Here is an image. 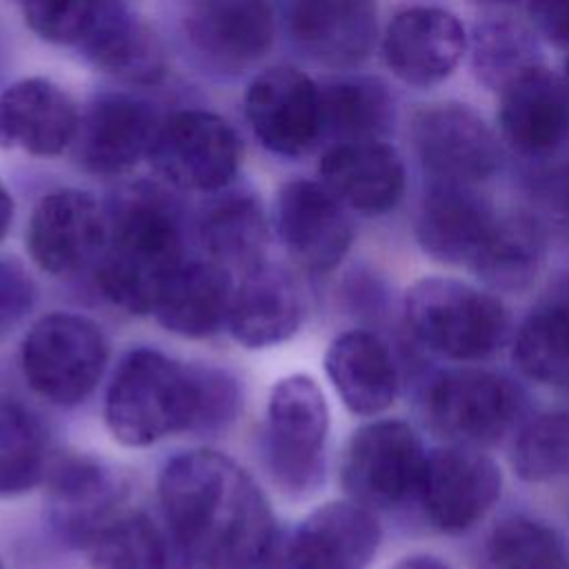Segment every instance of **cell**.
I'll return each instance as SVG.
<instances>
[{"label":"cell","mask_w":569,"mask_h":569,"mask_svg":"<svg viewBox=\"0 0 569 569\" xmlns=\"http://www.w3.org/2000/svg\"><path fill=\"white\" fill-rule=\"evenodd\" d=\"M158 491L176 540L204 569H256L267 558L276 529L269 500L229 456L180 453Z\"/></svg>","instance_id":"1"},{"label":"cell","mask_w":569,"mask_h":569,"mask_svg":"<svg viewBox=\"0 0 569 569\" xmlns=\"http://www.w3.org/2000/svg\"><path fill=\"white\" fill-rule=\"evenodd\" d=\"M107 220L98 284L111 305L129 313H149L184 262L173 207L158 189L138 184L118 200Z\"/></svg>","instance_id":"2"},{"label":"cell","mask_w":569,"mask_h":569,"mask_svg":"<svg viewBox=\"0 0 569 569\" xmlns=\"http://www.w3.org/2000/svg\"><path fill=\"white\" fill-rule=\"evenodd\" d=\"M402 322L416 345L460 365L491 358L511 331L509 311L493 291L451 276H425L409 284Z\"/></svg>","instance_id":"3"},{"label":"cell","mask_w":569,"mask_h":569,"mask_svg":"<svg viewBox=\"0 0 569 569\" xmlns=\"http://www.w3.org/2000/svg\"><path fill=\"white\" fill-rule=\"evenodd\" d=\"M104 420L127 447L200 427V367H187L156 349L129 351L107 391Z\"/></svg>","instance_id":"4"},{"label":"cell","mask_w":569,"mask_h":569,"mask_svg":"<svg viewBox=\"0 0 569 569\" xmlns=\"http://www.w3.org/2000/svg\"><path fill=\"white\" fill-rule=\"evenodd\" d=\"M522 405V391L511 378L471 365L433 373L420 396V413L433 436L480 449L516 427Z\"/></svg>","instance_id":"5"},{"label":"cell","mask_w":569,"mask_h":569,"mask_svg":"<svg viewBox=\"0 0 569 569\" xmlns=\"http://www.w3.org/2000/svg\"><path fill=\"white\" fill-rule=\"evenodd\" d=\"M329 407L320 385L293 373L278 380L267 402L264 460L282 491L305 496L325 476Z\"/></svg>","instance_id":"6"},{"label":"cell","mask_w":569,"mask_h":569,"mask_svg":"<svg viewBox=\"0 0 569 569\" xmlns=\"http://www.w3.org/2000/svg\"><path fill=\"white\" fill-rule=\"evenodd\" d=\"M427 449L418 431L398 418H373L358 427L342 456L347 496L371 511H391L418 500Z\"/></svg>","instance_id":"7"},{"label":"cell","mask_w":569,"mask_h":569,"mask_svg":"<svg viewBox=\"0 0 569 569\" xmlns=\"http://www.w3.org/2000/svg\"><path fill=\"white\" fill-rule=\"evenodd\" d=\"M20 356L31 389L53 405L71 407L96 389L109 345L93 320L56 311L29 329Z\"/></svg>","instance_id":"8"},{"label":"cell","mask_w":569,"mask_h":569,"mask_svg":"<svg viewBox=\"0 0 569 569\" xmlns=\"http://www.w3.org/2000/svg\"><path fill=\"white\" fill-rule=\"evenodd\" d=\"M411 147L431 180L480 184L502 162L493 129L469 104L442 100L422 104L409 127Z\"/></svg>","instance_id":"9"},{"label":"cell","mask_w":569,"mask_h":569,"mask_svg":"<svg viewBox=\"0 0 569 569\" xmlns=\"http://www.w3.org/2000/svg\"><path fill=\"white\" fill-rule=\"evenodd\" d=\"M502 493L500 465L480 447L445 442L427 451L418 502L433 529L447 536L471 531Z\"/></svg>","instance_id":"10"},{"label":"cell","mask_w":569,"mask_h":569,"mask_svg":"<svg viewBox=\"0 0 569 569\" xmlns=\"http://www.w3.org/2000/svg\"><path fill=\"white\" fill-rule=\"evenodd\" d=\"M147 160L173 187L220 191L238 173L242 144L224 118L187 109L160 122Z\"/></svg>","instance_id":"11"},{"label":"cell","mask_w":569,"mask_h":569,"mask_svg":"<svg viewBox=\"0 0 569 569\" xmlns=\"http://www.w3.org/2000/svg\"><path fill=\"white\" fill-rule=\"evenodd\" d=\"M244 116L271 153L298 158L322 142L320 84L296 67L278 64L256 76L244 93Z\"/></svg>","instance_id":"12"},{"label":"cell","mask_w":569,"mask_h":569,"mask_svg":"<svg viewBox=\"0 0 569 569\" xmlns=\"http://www.w3.org/2000/svg\"><path fill=\"white\" fill-rule=\"evenodd\" d=\"M467 31L442 7H407L385 27L380 49L385 67L400 82L429 89L445 82L467 53Z\"/></svg>","instance_id":"13"},{"label":"cell","mask_w":569,"mask_h":569,"mask_svg":"<svg viewBox=\"0 0 569 569\" xmlns=\"http://www.w3.org/2000/svg\"><path fill=\"white\" fill-rule=\"evenodd\" d=\"M109 220L93 196L56 189L40 198L27 227L31 260L51 276H71L96 262L104 249Z\"/></svg>","instance_id":"14"},{"label":"cell","mask_w":569,"mask_h":569,"mask_svg":"<svg viewBox=\"0 0 569 569\" xmlns=\"http://www.w3.org/2000/svg\"><path fill=\"white\" fill-rule=\"evenodd\" d=\"M276 231L287 253L309 271H331L353 242L347 207L322 184L296 178L276 198Z\"/></svg>","instance_id":"15"},{"label":"cell","mask_w":569,"mask_h":569,"mask_svg":"<svg viewBox=\"0 0 569 569\" xmlns=\"http://www.w3.org/2000/svg\"><path fill=\"white\" fill-rule=\"evenodd\" d=\"M498 129L511 151L529 160L556 156L569 142V89L545 64L498 91Z\"/></svg>","instance_id":"16"},{"label":"cell","mask_w":569,"mask_h":569,"mask_svg":"<svg viewBox=\"0 0 569 569\" xmlns=\"http://www.w3.org/2000/svg\"><path fill=\"white\" fill-rule=\"evenodd\" d=\"M287 29L296 47L313 62L353 69L378 44V0H289Z\"/></svg>","instance_id":"17"},{"label":"cell","mask_w":569,"mask_h":569,"mask_svg":"<svg viewBox=\"0 0 569 569\" xmlns=\"http://www.w3.org/2000/svg\"><path fill=\"white\" fill-rule=\"evenodd\" d=\"M500 213L473 184L431 180L418 213L416 242L425 256L449 267H471Z\"/></svg>","instance_id":"18"},{"label":"cell","mask_w":569,"mask_h":569,"mask_svg":"<svg viewBox=\"0 0 569 569\" xmlns=\"http://www.w3.org/2000/svg\"><path fill=\"white\" fill-rule=\"evenodd\" d=\"M160 120L149 102L129 93H104L80 116L73 149L78 162L96 176L131 171L149 158Z\"/></svg>","instance_id":"19"},{"label":"cell","mask_w":569,"mask_h":569,"mask_svg":"<svg viewBox=\"0 0 569 569\" xmlns=\"http://www.w3.org/2000/svg\"><path fill=\"white\" fill-rule=\"evenodd\" d=\"M184 33L207 64L240 71L269 53L276 18L267 0H193L184 13Z\"/></svg>","instance_id":"20"},{"label":"cell","mask_w":569,"mask_h":569,"mask_svg":"<svg viewBox=\"0 0 569 569\" xmlns=\"http://www.w3.org/2000/svg\"><path fill=\"white\" fill-rule=\"evenodd\" d=\"M382 529L371 509L347 498L311 511L287 547L289 569H367Z\"/></svg>","instance_id":"21"},{"label":"cell","mask_w":569,"mask_h":569,"mask_svg":"<svg viewBox=\"0 0 569 569\" xmlns=\"http://www.w3.org/2000/svg\"><path fill=\"white\" fill-rule=\"evenodd\" d=\"M320 182L351 211L385 216L407 187L402 156L387 140L331 144L320 158Z\"/></svg>","instance_id":"22"},{"label":"cell","mask_w":569,"mask_h":569,"mask_svg":"<svg viewBox=\"0 0 569 569\" xmlns=\"http://www.w3.org/2000/svg\"><path fill=\"white\" fill-rule=\"evenodd\" d=\"M80 113L47 78H22L0 93V149L56 156L73 144Z\"/></svg>","instance_id":"23"},{"label":"cell","mask_w":569,"mask_h":569,"mask_svg":"<svg viewBox=\"0 0 569 569\" xmlns=\"http://www.w3.org/2000/svg\"><path fill=\"white\" fill-rule=\"evenodd\" d=\"M49 471V516L56 531L69 545L89 547L116 518L122 498L118 476L87 456H67Z\"/></svg>","instance_id":"24"},{"label":"cell","mask_w":569,"mask_h":569,"mask_svg":"<svg viewBox=\"0 0 569 569\" xmlns=\"http://www.w3.org/2000/svg\"><path fill=\"white\" fill-rule=\"evenodd\" d=\"M325 371L342 405L362 418L385 413L398 398L400 367L389 345L367 329H349L331 340Z\"/></svg>","instance_id":"25"},{"label":"cell","mask_w":569,"mask_h":569,"mask_svg":"<svg viewBox=\"0 0 569 569\" xmlns=\"http://www.w3.org/2000/svg\"><path fill=\"white\" fill-rule=\"evenodd\" d=\"M302 311V293L291 273L278 264L258 262L233 289L227 327L240 345L262 349L291 338Z\"/></svg>","instance_id":"26"},{"label":"cell","mask_w":569,"mask_h":569,"mask_svg":"<svg viewBox=\"0 0 569 569\" xmlns=\"http://www.w3.org/2000/svg\"><path fill=\"white\" fill-rule=\"evenodd\" d=\"M511 360L527 380L569 389V271L553 278L520 320Z\"/></svg>","instance_id":"27"},{"label":"cell","mask_w":569,"mask_h":569,"mask_svg":"<svg viewBox=\"0 0 569 569\" xmlns=\"http://www.w3.org/2000/svg\"><path fill=\"white\" fill-rule=\"evenodd\" d=\"M231 298L233 282L224 264L182 262L162 289L153 313L171 333L204 338L227 322Z\"/></svg>","instance_id":"28"},{"label":"cell","mask_w":569,"mask_h":569,"mask_svg":"<svg viewBox=\"0 0 569 569\" xmlns=\"http://www.w3.org/2000/svg\"><path fill=\"white\" fill-rule=\"evenodd\" d=\"M80 47L96 69L127 82L151 84L164 73V51L158 36L118 0L104 2Z\"/></svg>","instance_id":"29"},{"label":"cell","mask_w":569,"mask_h":569,"mask_svg":"<svg viewBox=\"0 0 569 569\" xmlns=\"http://www.w3.org/2000/svg\"><path fill=\"white\" fill-rule=\"evenodd\" d=\"M322 142L387 140L396 127V98L373 76H347L320 87Z\"/></svg>","instance_id":"30"},{"label":"cell","mask_w":569,"mask_h":569,"mask_svg":"<svg viewBox=\"0 0 569 569\" xmlns=\"http://www.w3.org/2000/svg\"><path fill=\"white\" fill-rule=\"evenodd\" d=\"M545 253V231L531 216L500 213L469 269L493 293H522L536 282Z\"/></svg>","instance_id":"31"},{"label":"cell","mask_w":569,"mask_h":569,"mask_svg":"<svg viewBox=\"0 0 569 569\" xmlns=\"http://www.w3.org/2000/svg\"><path fill=\"white\" fill-rule=\"evenodd\" d=\"M467 53L476 80L496 93L525 71L542 64L533 27L505 11H493L473 24L467 38Z\"/></svg>","instance_id":"32"},{"label":"cell","mask_w":569,"mask_h":569,"mask_svg":"<svg viewBox=\"0 0 569 569\" xmlns=\"http://www.w3.org/2000/svg\"><path fill=\"white\" fill-rule=\"evenodd\" d=\"M200 240L209 256L224 267L262 262L267 247V220L251 193H224L216 198L200 218Z\"/></svg>","instance_id":"33"},{"label":"cell","mask_w":569,"mask_h":569,"mask_svg":"<svg viewBox=\"0 0 569 569\" xmlns=\"http://www.w3.org/2000/svg\"><path fill=\"white\" fill-rule=\"evenodd\" d=\"M485 565L487 569H569V545L549 522L513 513L489 531Z\"/></svg>","instance_id":"34"},{"label":"cell","mask_w":569,"mask_h":569,"mask_svg":"<svg viewBox=\"0 0 569 569\" xmlns=\"http://www.w3.org/2000/svg\"><path fill=\"white\" fill-rule=\"evenodd\" d=\"M47 471V431L38 416L0 398V498L33 489Z\"/></svg>","instance_id":"35"},{"label":"cell","mask_w":569,"mask_h":569,"mask_svg":"<svg viewBox=\"0 0 569 569\" xmlns=\"http://www.w3.org/2000/svg\"><path fill=\"white\" fill-rule=\"evenodd\" d=\"M509 465L529 485L569 476V409H549L525 420L511 442Z\"/></svg>","instance_id":"36"},{"label":"cell","mask_w":569,"mask_h":569,"mask_svg":"<svg viewBox=\"0 0 569 569\" xmlns=\"http://www.w3.org/2000/svg\"><path fill=\"white\" fill-rule=\"evenodd\" d=\"M89 549L93 569H169L167 540L144 513L116 516Z\"/></svg>","instance_id":"37"},{"label":"cell","mask_w":569,"mask_h":569,"mask_svg":"<svg viewBox=\"0 0 569 569\" xmlns=\"http://www.w3.org/2000/svg\"><path fill=\"white\" fill-rule=\"evenodd\" d=\"M107 0H22L27 27L53 44H80Z\"/></svg>","instance_id":"38"},{"label":"cell","mask_w":569,"mask_h":569,"mask_svg":"<svg viewBox=\"0 0 569 569\" xmlns=\"http://www.w3.org/2000/svg\"><path fill=\"white\" fill-rule=\"evenodd\" d=\"M36 284L13 260H0V338H4L31 309Z\"/></svg>","instance_id":"39"},{"label":"cell","mask_w":569,"mask_h":569,"mask_svg":"<svg viewBox=\"0 0 569 569\" xmlns=\"http://www.w3.org/2000/svg\"><path fill=\"white\" fill-rule=\"evenodd\" d=\"M525 7L533 31L569 53V0H527Z\"/></svg>","instance_id":"40"},{"label":"cell","mask_w":569,"mask_h":569,"mask_svg":"<svg viewBox=\"0 0 569 569\" xmlns=\"http://www.w3.org/2000/svg\"><path fill=\"white\" fill-rule=\"evenodd\" d=\"M389 569H451V567L433 553H409Z\"/></svg>","instance_id":"41"},{"label":"cell","mask_w":569,"mask_h":569,"mask_svg":"<svg viewBox=\"0 0 569 569\" xmlns=\"http://www.w3.org/2000/svg\"><path fill=\"white\" fill-rule=\"evenodd\" d=\"M13 220V198L7 187L0 182V240L7 236Z\"/></svg>","instance_id":"42"},{"label":"cell","mask_w":569,"mask_h":569,"mask_svg":"<svg viewBox=\"0 0 569 569\" xmlns=\"http://www.w3.org/2000/svg\"><path fill=\"white\" fill-rule=\"evenodd\" d=\"M485 9H491V11H505V9H511L516 4H527V0H471Z\"/></svg>","instance_id":"43"},{"label":"cell","mask_w":569,"mask_h":569,"mask_svg":"<svg viewBox=\"0 0 569 569\" xmlns=\"http://www.w3.org/2000/svg\"><path fill=\"white\" fill-rule=\"evenodd\" d=\"M562 80H565V84H567V89H569V56H567V62H565V73H562Z\"/></svg>","instance_id":"44"},{"label":"cell","mask_w":569,"mask_h":569,"mask_svg":"<svg viewBox=\"0 0 569 569\" xmlns=\"http://www.w3.org/2000/svg\"><path fill=\"white\" fill-rule=\"evenodd\" d=\"M0 569H4V565H2V558H0Z\"/></svg>","instance_id":"45"},{"label":"cell","mask_w":569,"mask_h":569,"mask_svg":"<svg viewBox=\"0 0 569 569\" xmlns=\"http://www.w3.org/2000/svg\"><path fill=\"white\" fill-rule=\"evenodd\" d=\"M567 178H569V176H567Z\"/></svg>","instance_id":"46"}]
</instances>
